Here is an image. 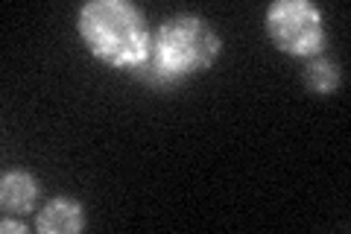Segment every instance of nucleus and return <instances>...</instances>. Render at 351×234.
Segmentation results:
<instances>
[{
  "label": "nucleus",
  "instance_id": "f257e3e1",
  "mask_svg": "<svg viewBox=\"0 0 351 234\" xmlns=\"http://www.w3.org/2000/svg\"><path fill=\"white\" fill-rule=\"evenodd\" d=\"M80 32L91 53L112 65H141L149 56L144 18L117 0H94L82 6Z\"/></svg>",
  "mask_w": 351,
  "mask_h": 234
},
{
  "label": "nucleus",
  "instance_id": "f03ea898",
  "mask_svg": "<svg viewBox=\"0 0 351 234\" xmlns=\"http://www.w3.org/2000/svg\"><path fill=\"white\" fill-rule=\"evenodd\" d=\"M219 50L217 32L199 18L167 21L156 41V65L164 73H191L214 62Z\"/></svg>",
  "mask_w": 351,
  "mask_h": 234
},
{
  "label": "nucleus",
  "instance_id": "7ed1b4c3",
  "mask_svg": "<svg viewBox=\"0 0 351 234\" xmlns=\"http://www.w3.org/2000/svg\"><path fill=\"white\" fill-rule=\"evenodd\" d=\"M269 38L281 50L295 56H311L322 44V15L304 0H281L267 12Z\"/></svg>",
  "mask_w": 351,
  "mask_h": 234
},
{
  "label": "nucleus",
  "instance_id": "20e7f679",
  "mask_svg": "<svg viewBox=\"0 0 351 234\" xmlns=\"http://www.w3.org/2000/svg\"><path fill=\"white\" fill-rule=\"evenodd\" d=\"M38 196V185L27 173H6L3 187H0V202L9 214H29L32 202Z\"/></svg>",
  "mask_w": 351,
  "mask_h": 234
},
{
  "label": "nucleus",
  "instance_id": "39448f33",
  "mask_svg": "<svg viewBox=\"0 0 351 234\" xmlns=\"http://www.w3.org/2000/svg\"><path fill=\"white\" fill-rule=\"evenodd\" d=\"M38 231L41 234H71L82 229V208L73 202H64V199H56L38 214Z\"/></svg>",
  "mask_w": 351,
  "mask_h": 234
},
{
  "label": "nucleus",
  "instance_id": "423d86ee",
  "mask_svg": "<svg viewBox=\"0 0 351 234\" xmlns=\"http://www.w3.org/2000/svg\"><path fill=\"white\" fill-rule=\"evenodd\" d=\"M311 85H316V88H322V91H328V88H334L337 85V73H334V68L331 65H311Z\"/></svg>",
  "mask_w": 351,
  "mask_h": 234
},
{
  "label": "nucleus",
  "instance_id": "0eeeda50",
  "mask_svg": "<svg viewBox=\"0 0 351 234\" xmlns=\"http://www.w3.org/2000/svg\"><path fill=\"white\" fill-rule=\"evenodd\" d=\"M3 231H24V226H18L12 220H3Z\"/></svg>",
  "mask_w": 351,
  "mask_h": 234
}]
</instances>
